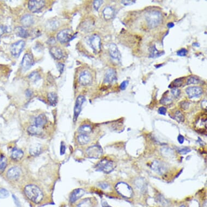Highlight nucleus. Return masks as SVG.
Wrapping results in <instances>:
<instances>
[{"instance_id": "nucleus-39", "label": "nucleus", "mask_w": 207, "mask_h": 207, "mask_svg": "<svg viewBox=\"0 0 207 207\" xmlns=\"http://www.w3.org/2000/svg\"><path fill=\"white\" fill-rule=\"evenodd\" d=\"M160 104L164 105H170V104L172 103V100L168 96H165L163 97L161 100H160Z\"/></svg>"}, {"instance_id": "nucleus-19", "label": "nucleus", "mask_w": 207, "mask_h": 207, "mask_svg": "<svg viewBox=\"0 0 207 207\" xmlns=\"http://www.w3.org/2000/svg\"><path fill=\"white\" fill-rule=\"evenodd\" d=\"M42 146L39 144H34L29 148V154L33 156L39 155L42 151Z\"/></svg>"}, {"instance_id": "nucleus-35", "label": "nucleus", "mask_w": 207, "mask_h": 207, "mask_svg": "<svg viewBox=\"0 0 207 207\" xmlns=\"http://www.w3.org/2000/svg\"><path fill=\"white\" fill-rule=\"evenodd\" d=\"M28 78L32 82H36L40 79V74L37 71H34L29 75Z\"/></svg>"}, {"instance_id": "nucleus-44", "label": "nucleus", "mask_w": 207, "mask_h": 207, "mask_svg": "<svg viewBox=\"0 0 207 207\" xmlns=\"http://www.w3.org/2000/svg\"><path fill=\"white\" fill-rule=\"evenodd\" d=\"M188 54V50L185 48H182L177 52V55L180 57H185Z\"/></svg>"}, {"instance_id": "nucleus-25", "label": "nucleus", "mask_w": 207, "mask_h": 207, "mask_svg": "<svg viewBox=\"0 0 207 207\" xmlns=\"http://www.w3.org/2000/svg\"><path fill=\"white\" fill-rule=\"evenodd\" d=\"M47 117L44 114H41L39 115L35 119V125L40 127L44 126L47 123Z\"/></svg>"}, {"instance_id": "nucleus-33", "label": "nucleus", "mask_w": 207, "mask_h": 207, "mask_svg": "<svg viewBox=\"0 0 207 207\" xmlns=\"http://www.w3.org/2000/svg\"><path fill=\"white\" fill-rule=\"evenodd\" d=\"M7 160L6 157L3 155H0V173H3L7 167Z\"/></svg>"}, {"instance_id": "nucleus-56", "label": "nucleus", "mask_w": 207, "mask_h": 207, "mask_svg": "<svg viewBox=\"0 0 207 207\" xmlns=\"http://www.w3.org/2000/svg\"><path fill=\"white\" fill-rule=\"evenodd\" d=\"M101 205H102V207H111L109 204H108V203L105 201H102Z\"/></svg>"}, {"instance_id": "nucleus-14", "label": "nucleus", "mask_w": 207, "mask_h": 207, "mask_svg": "<svg viewBox=\"0 0 207 207\" xmlns=\"http://www.w3.org/2000/svg\"><path fill=\"white\" fill-rule=\"evenodd\" d=\"M117 73L114 68H109L106 70L104 78L105 83L112 84L117 80Z\"/></svg>"}, {"instance_id": "nucleus-20", "label": "nucleus", "mask_w": 207, "mask_h": 207, "mask_svg": "<svg viewBox=\"0 0 207 207\" xmlns=\"http://www.w3.org/2000/svg\"><path fill=\"white\" fill-rule=\"evenodd\" d=\"M50 53L51 55L57 60H60L63 57V51L59 47H52L50 48Z\"/></svg>"}, {"instance_id": "nucleus-42", "label": "nucleus", "mask_w": 207, "mask_h": 207, "mask_svg": "<svg viewBox=\"0 0 207 207\" xmlns=\"http://www.w3.org/2000/svg\"><path fill=\"white\" fill-rule=\"evenodd\" d=\"M171 94H172L173 97L177 98L180 96V91L178 88H173L171 91Z\"/></svg>"}, {"instance_id": "nucleus-12", "label": "nucleus", "mask_w": 207, "mask_h": 207, "mask_svg": "<svg viewBox=\"0 0 207 207\" xmlns=\"http://www.w3.org/2000/svg\"><path fill=\"white\" fill-rule=\"evenodd\" d=\"M185 92L188 94V97L190 98H198L200 97L203 92V89L198 86H191L188 87L186 88Z\"/></svg>"}, {"instance_id": "nucleus-43", "label": "nucleus", "mask_w": 207, "mask_h": 207, "mask_svg": "<svg viewBox=\"0 0 207 207\" xmlns=\"http://www.w3.org/2000/svg\"><path fill=\"white\" fill-rule=\"evenodd\" d=\"M103 1H101V0L94 1L93 2V6L94 9L98 11V9H99V8L101 7V4H103Z\"/></svg>"}, {"instance_id": "nucleus-47", "label": "nucleus", "mask_w": 207, "mask_h": 207, "mask_svg": "<svg viewBox=\"0 0 207 207\" xmlns=\"http://www.w3.org/2000/svg\"><path fill=\"white\" fill-rule=\"evenodd\" d=\"M167 110L166 107L162 106V107H160L158 109V114H160L161 115H165L166 113H167Z\"/></svg>"}, {"instance_id": "nucleus-11", "label": "nucleus", "mask_w": 207, "mask_h": 207, "mask_svg": "<svg viewBox=\"0 0 207 207\" xmlns=\"http://www.w3.org/2000/svg\"><path fill=\"white\" fill-rule=\"evenodd\" d=\"M85 101V98L84 96L80 95L77 98V100L75 104V106L74 108V120L76 121L79 117V115L80 114L81 109H82V105H83Z\"/></svg>"}, {"instance_id": "nucleus-37", "label": "nucleus", "mask_w": 207, "mask_h": 207, "mask_svg": "<svg viewBox=\"0 0 207 207\" xmlns=\"http://www.w3.org/2000/svg\"><path fill=\"white\" fill-rule=\"evenodd\" d=\"M200 80L197 77L195 76H190L189 77L187 80V85H191V84H198L200 83Z\"/></svg>"}, {"instance_id": "nucleus-21", "label": "nucleus", "mask_w": 207, "mask_h": 207, "mask_svg": "<svg viewBox=\"0 0 207 207\" xmlns=\"http://www.w3.org/2000/svg\"><path fill=\"white\" fill-rule=\"evenodd\" d=\"M21 22L24 27H29L34 24L33 17L29 14L25 15L21 18Z\"/></svg>"}, {"instance_id": "nucleus-13", "label": "nucleus", "mask_w": 207, "mask_h": 207, "mask_svg": "<svg viewBox=\"0 0 207 207\" xmlns=\"http://www.w3.org/2000/svg\"><path fill=\"white\" fill-rule=\"evenodd\" d=\"M34 64L33 57L32 54L26 53L24 54L21 63L22 70L24 71L28 70Z\"/></svg>"}, {"instance_id": "nucleus-2", "label": "nucleus", "mask_w": 207, "mask_h": 207, "mask_svg": "<svg viewBox=\"0 0 207 207\" xmlns=\"http://www.w3.org/2000/svg\"><path fill=\"white\" fill-rule=\"evenodd\" d=\"M146 20L149 27L151 28H154L161 24L163 20V16L160 11L153 10L147 13Z\"/></svg>"}, {"instance_id": "nucleus-50", "label": "nucleus", "mask_w": 207, "mask_h": 207, "mask_svg": "<svg viewBox=\"0 0 207 207\" xmlns=\"http://www.w3.org/2000/svg\"><path fill=\"white\" fill-rule=\"evenodd\" d=\"M7 27L6 26H0V37L4 33L7 32Z\"/></svg>"}, {"instance_id": "nucleus-26", "label": "nucleus", "mask_w": 207, "mask_h": 207, "mask_svg": "<svg viewBox=\"0 0 207 207\" xmlns=\"http://www.w3.org/2000/svg\"><path fill=\"white\" fill-rule=\"evenodd\" d=\"M24 156V152L21 150L15 149L12 151V152L11 154V157L14 160L18 161L20 160Z\"/></svg>"}, {"instance_id": "nucleus-30", "label": "nucleus", "mask_w": 207, "mask_h": 207, "mask_svg": "<svg viewBox=\"0 0 207 207\" xmlns=\"http://www.w3.org/2000/svg\"><path fill=\"white\" fill-rule=\"evenodd\" d=\"M15 33L18 37L26 38L28 37V33L27 30L24 29L23 27H17L15 28Z\"/></svg>"}, {"instance_id": "nucleus-6", "label": "nucleus", "mask_w": 207, "mask_h": 207, "mask_svg": "<svg viewBox=\"0 0 207 207\" xmlns=\"http://www.w3.org/2000/svg\"><path fill=\"white\" fill-rule=\"evenodd\" d=\"M86 154L90 158L97 159L100 158L103 154V149L100 146L93 145L87 148Z\"/></svg>"}, {"instance_id": "nucleus-55", "label": "nucleus", "mask_w": 207, "mask_h": 207, "mask_svg": "<svg viewBox=\"0 0 207 207\" xmlns=\"http://www.w3.org/2000/svg\"><path fill=\"white\" fill-rule=\"evenodd\" d=\"M207 100H206V99H204V100L202 101V103H201V106H202V108L206 109H207Z\"/></svg>"}, {"instance_id": "nucleus-31", "label": "nucleus", "mask_w": 207, "mask_h": 207, "mask_svg": "<svg viewBox=\"0 0 207 207\" xmlns=\"http://www.w3.org/2000/svg\"><path fill=\"white\" fill-rule=\"evenodd\" d=\"M48 99L52 106H55L58 102V96L57 94L54 92H50L48 94Z\"/></svg>"}, {"instance_id": "nucleus-9", "label": "nucleus", "mask_w": 207, "mask_h": 207, "mask_svg": "<svg viewBox=\"0 0 207 207\" xmlns=\"http://www.w3.org/2000/svg\"><path fill=\"white\" fill-rule=\"evenodd\" d=\"M25 42L22 40H19L17 42L12 44L10 47L11 53L14 57H19L23 50Z\"/></svg>"}, {"instance_id": "nucleus-27", "label": "nucleus", "mask_w": 207, "mask_h": 207, "mask_svg": "<svg viewBox=\"0 0 207 207\" xmlns=\"http://www.w3.org/2000/svg\"><path fill=\"white\" fill-rule=\"evenodd\" d=\"M93 201L91 198H85L77 205V207H93Z\"/></svg>"}, {"instance_id": "nucleus-5", "label": "nucleus", "mask_w": 207, "mask_h": 207, "mask_svg": "<svg viewBox=\"0 0 207 207\" xmlns=\"http://www.w3.org/2000/svg\"><path fill=\"white\" fill-rule=\"evenodd\" d=\"M151 168L156 173L160 175L165 174L167 171V165L163 162L158 160H155L151 165Z\"/></svg>"}, {"instance_id": "nucleus-45", "label": "nucleus", "mask_w": 207, "mask_h": 207, "mask_svg": "<svg viewBox=\"0 0 207 207\" xmlns=\"http://www.w3.org/2000/svg\"><path fill=\"white\" fill-rule=\"evenodd\" d=\"M129 84V81L127 80L124 81L123 83H121L120 85V88L121 90H125L126 88L127 87V85Z\"/></svg>"}, {"instance_id": "nucleus-28", "label": "nucleus", "mask_w": 207, "mask_h": 207, "mask_svg": "<svg viewBox=\"0 0 207 207\" xmlns=\"http://www.w3.org/2000/svg\"><path fill=\"white\" fill-rule=\"evenodd\" d=\"M78 142L80 145H85L89 143L90 138L86 134H81L77 138Z\"/></svg>"}, {"instance_id": "nucleus-49", "label": "nucleus", "mask_w": 207, "mask_h": 207, "mask_svg": "<svg viewBox=\"0 0 207 207\" xmlns=\"http://www.w3.org/2000/svg\"><path fill=\"white\" fill-rule=\"evenodd\" d=\"M66 151V146L64 143V142H62L60 147V155H63L65 153Z\"/></svg>"}, {"instance_id": "nucleus-51", "label": "nucleus", "mask_w": 207, "mask_h": 207, "mask_svg": "<svg viewBox=\"0 0 207 207\" xmlns=\"http://www.w3.org/2000/svg\"><path fill=\"white\" fill-rule=\"evenodd\" d=\"M57 67L58 68V70L60 72V73H62L63 70H64V65H63V64L59 63V64H57Z\"/></svg>"}, {"instance_id": "nucleus-59", "label": "nucleus", "mask_w": 207, "mask_h": 207, "mask_svg": "<svg viewBox=\"0 0 207 207\" xmlns=\"http://www.w3.org/2000/svg\"><path fill=\"white\" fill-rule=\"evenodd\" d=\"M180 207H187L185 206H184V205H182V206H180Z\"/></svg>"}, {"instance_id": "nucleus-7", "label": "nucleus", "mask_w": 207, "mask_h": 207, "mask_svg": "<svg viewBox=\"0 0 207 207\" xmlns=\"http://www.w3.org/2000/svg\"><path fill=\"white\" fill-rule=\"evenodd\" d=\"M73 32L70 29L61 30L57 35V39L61 44H65L70 41L73 37Z\"/></svg>"}, {"instance_id": "nucleus-18", "label": "nucleus", "mask_w": 207, "mask_h": 207, "mask_svg": "<svg viewBox=\"0 0 207 207\" xmlns=\"http://www.w3.org/2000/svg\"><path fill=\"white\" fill-rule=\"evenodd\" d=\"M109 53L111 57L114 59L120 60L121 55L117 46L115 44H111L109 46Z\"/></svg>"}, {"instance_id": "nucleus-29", "label": "nucleus", "mask_w": 207, "mask_h": 207, "mask_svg": "<svg viewBox=\"0 0 207 207\" xmlns=\"http://www.w3.org/2000/svg\"><path fill=\"white\" fill-rule=\"evenodd\" d=\"M150 58H158L160 57L164 54V51H159L157 50V48L155 47V46L151 47L150 49Z\"/></svg>"}, {"instance_id": "nucleus-24", "label": "nucleus", "mask_w": 207, "mask_h": 207, "mask_svg": "<svg viewBox=\"0 0 207 207\" xmlns=\"http://www.w3.org/2000/svg\"><path fill=\"white\" fill-rule=\"evenodd\" d=\"M27 132L31 135H40L42 132V127L37 126L36 125H31L27 129Z\"/></svg>"}, {"instance_id": "nucleus-3", "label": "nucleus", "mask_w": 207, "mask_h": 207, "mask_svg": "<svg viewBox=\"0 0 207 207\" xmlns=\"http://www.w3.org/2000/svg\"><path fill=\"white\" fill-rule=\"evenodd\" d=\"M115 165L112 161L103 159L99 161L96 165L95 169L98 171H102L105 174H109L114 170Z\"/></svg>"}, {"instance_id": "nucleus-53", "label": "nucleus", "mask_w": 207, "mask_h": 207, "mask_svg": "<svg viewBox=\"0 0 207 207\" xmlns=\"http://www.w3.org/2000/svg\"><path fill=\"white\" fill-rule=\"evenodd\" d=\"M181 107L182 108H183L184 109H187L188 107H189V103L188 102H187V101H183V102H182L181 103Z\"/></svg>"}, {"instance_id": "nucleus-46", "label": "nucleus", "mask_w": 207, "mask_h": 207, "mask_svg": "<svg viewBox=\"0 0 207 207\" xmlns=\"http://www.w3.org/2000/svg\"><path fill=\"white\" fill-rule=\"evenodd\" d=\"M121 2L125 6H130L132 4H134L136 2V1H132V0H124V1H121Z\"/></svg>"}, {"instance_id": "nucleus-15", "label": "nucleus", "mask_w": 207, "mask_h": 207, "mask_svg": "<svg viewBox=\"0 0 207 207\" xmlns=\"http://www.w3.org/2000/svg\"><path fill=\"white\" fill-rule=\"evenodd\" d=\"M92 81V77L90 73L85 70L80 74L79 77V83L83 86H87L90 85Z\"/></svg>"}, {"instance_id": "nucleus-4", "label": "nucleus", "mask_w": 207, "mask_h": 207, "mask_svg": "<svg viewBox=\"0 0 207 207\" xmlns=\"http://www.w3.org/2000/svg\"><path fill=\"white\" fill-rule=\"evenodd\" d=\"M117 193L123 197L126 198H131L133 196V190L130 186L123 182L117 183L115 187Z\"/></svg>"}, {"instance_id": "nucleus-38", "label": "nucleus", "mask_w": 207, "mask_h": 207, "mask_svg": "<svg viewBox=\"0 0 207 207\" xmlns=\"http://www.w3.org/2000/svg\"><path fill=\"white\" fill-rule=\"evenodd\" d=\"M184 78H180L178 79H176L174 80V81L170 85H172L173 88H177L180 87L183 83Z\"/></svg>"}, {"instance_id": "nucleus-41", "label": "nucleus", "mask_w": 207, "mask_h": 207, "mask_svg": "<svg viewBox=\"0 0 207 207\" xmlns=\"http://www.w3.org/2000/svg\"><path fill=\"white\" fill-rule=\"evenodd\" d=\"M177 151L180 154L185 155V154H188V152H190L191 149L188 147H178L177 149Z\"/></svg>"}, {"instance_id": "nucleus-34", "label": "nucleus", "mask_w": 207, "mask_h": 207, "mask_svg": "<svg viewBox=\"0 0 207 207\" xmlns=\"http://www.w3.org/2000/svg\"><path fill=\"white\" fill-rule=\"evenodd\" d=\"M79 132L81 134H90L92 131V127L90 125H87V124H85L82 126H81L79 129H78Z\"/></svg>"}, {"instance_id": "nucleus-48", "label": "nucleus", "mask_w": 207, "mask_h": 207, "mask_svg": "<svg viewBox=\"0 0 207 207\" xmlns=\"http://www.w3.org/2000/svg\"><path fill=\"white\" fill-rule=\"evenodd\" d=\"M13 196V200L14 201V203L16 204L17 207H21V203H20V201L18 199V198L14 195H12Z\"/></svg>"}, {"instance_id": "nucleus-22", "label": "nucleus", "mask_w": 207, "mask_h": 207, "mask_svg": "<svg viewBox=\"0 0 207 207\" xmlns=\"http://www.w3.org/2000/svg\"><path fill=\"white\" fill-rule=\"evenodd\" d=\"M103 13L104 17L106 20H110L114 17V10L112 7L107 6L104 9Z\"/></svg>"}, {"instance_id": "nucleus-54", "label": "nucleus", "mask_w": 207, "mask_h": 207, "mask_svg": "<svg viewBox=\"0 0 207 207\" xmlns=\"http://www.w3.org/2000/svg\"><path fill=\"white\" fill-rule=\"evenodd\" d=\"M177 140L180 144H183L184 142V138L181 134H180L177 137Z\"/></svg>"}, {"instance_id": "nucleus-10", "label": "nucleus", "mask_w": 207, "mask_h": 207, "mask_svg": "<svg viewBox=\"0 0 207 207\" xmlns=\"http://www.w3.org/2000/svg\"><path fill=\"white\" fill-rule=\"evenodd\" d=\"M90 44L94 53H98L100 52L101 50V39L98 35L94 34L91 37Z\"/></svg>"}, {"instance_id": "nucleus-23", "label": "nucleus", "mask_w": 207, "mask_h": 207, "mask_svg": "<svg viewBox=\"0 0 207 207\" xmlns=\"http://www.w3.org/2000/svg\"><path fill=\"white\" fill-rule=\"evenodd\" d=\"M135 185L139 190L144 192L147 190V184L143 178H138L135 181Z\"/></svg>"}, {"instance_id": "nucleus-52", "label": "nucleus", "mask_w": 207, "mask_h": 207, "mask_svg": "<svg viewBox=\"0 0 207 207\" xmlns=\"http://www.w3.org/2000/svg\"><path fill=\"white\" fill-rule=\"evenodd\" d=\"M99 187L103 189H105L109 187V184L106 182H100L99 183Z\"/></svg>"}, {"instance_id": "nucleus-40", "label": "nucleus", "mask_w": 207, "mask_h": 207, "mask_svg": "<svg viewBox=\"0 0 207 207\" xmlns=\"http://www.w3.org/2000/svg\"><path fill=\"white\" fill-rule=\"evenodd\" d=\"M9 196V192L5 189H0V199L6 198Z\"/></svg>"}, {"instance_id": "nucleus-36", "label": "nucleus", "mask_w": 207, "mask_h": 207, "mask_svg": "<svg viewBox=\"0 0 207 207\" xmlns=\"http://www.w3.org/2000/svg\"><path fill=\"white\" fill-rule=\"evenodd\" d=\"M175 120H176L178 122H183L184 121V117L183 114L180 111H177L174 114V117Z\"/></svg>"}, {"instance_id": "nucleus-58", "label": "nucleus", "mask_w": 207, "mask_h": 207, "mask_svg": "<svg viewBox=\"0 0 207 207\" xmlns=\"http://www.w3.org/2000/svg\"><path fill=\"white\" fill-rule=\"evenodd\" d=\"M193 46H197V47H199V46H200V45L198 44V43H194V44H193Z\"/></svg>"}, {"instance_id": "nucleus-16", "label": "nucleus", "mask_w": 207, "mask_h": 207, "mask_svg": "<svg viewBox=\"0 0 207 207\" xmlns=\"http://www.w3.org/2000/svg\"><path fill=\"white\" fill-rule=\"evenodd\" d=\"M21 171L19 167H14L10 168L7 171V176L9 180H17L20 176Z\"/></svg>"}, {"instance_id": "nucleus-17", "label": "nucleus", "mask_w": 207, "mask_h": 207, "mask_svg": "<svg viewBox=\"0 0 207 207\" xmlns=\"http://www.w3.org/2000/svg\"><path fill=\"white\" fill-rule=\"evenodd\" d=\"M85 194V191L83 189H77L74 190L70 194V201L71 203H73L75 201L79 200Z\"/></svg>"}, {"instance_id": "nucleus-1", "label": "nucleus", "mask_w": 207, "mask_h": 207, "mask_svg": "<svg viewBox=\"0 0 207 207\" xmlns=\"http://www.w3.org/2000/svg\"><path fill=\"white\" fill-rule=\"evenodd\" d=\"M24 191L27 198L35 203H39L44 198L42 191L35 185H28L24 188Z\"/></svg>"}, {"instance_id": "nucleus-57", "label": "nucleus", "mask_w": 207, "mask_h": 207, "mask_svg": "<svg viewBox=\"0 0 207 207\" xmlns=\"http://www.w3.org/2000/svg\"><path fill=\"white\" fill-rule=\"evenodd\" d=\"M174 23H172V22H170V23H169V24H167V26L168 28H172V27H174Z\"/></svg>"}, {"instance_id": "nucleus-8", "label": "nucleus", "mask_w": 207, "mask_h": 207, "mask_svg": "<svg viewBox=\"0 0 207 207\" xmlns=\"http://www.w3.org/2000/svg\"><path fill=\"white\" fill-rule=\"evenodd\" d=\"M45 6V1H37V0H32L29 1L28 2V9L30 12L33 13H37L40 12Z\"/></svg>"}, {"instance_id": "nucleus-32", "label": "nucleus", "mask_w": 207, "mask_h": 207, "mask_svg": "<svg viewBox=\"0 0 207 207\" xmlns=\"http://www.w3.org/2000/svg\"><path fill=\"white\" fill-rule=\"evenodd\" d=\"M161 154L164 157L170 158L174 156V151L169 147H163L161 149Z\"/></svg>"}]
</instances>
